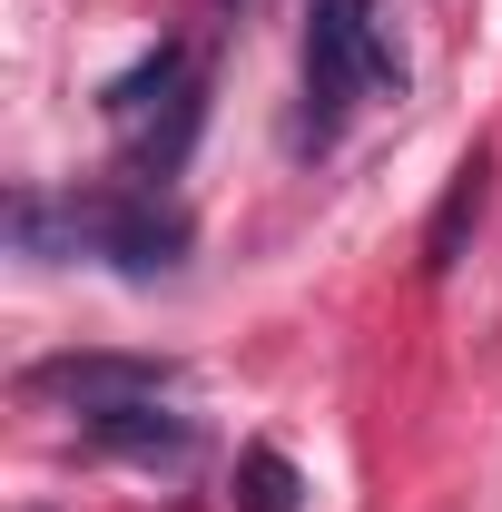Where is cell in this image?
<instances>
[{"label": "cell", "mask_w": 502, "mask_h": 512, "mask_svg": "<svg viewBox=\"0 0 502 512\" xmlns=\"http://www.w3.org/2000/svg\"><path fill=\"white\" fill-rule=\"evenodd\" d=\"M10 247L40 256V266H109L128 286H158V276H178L197 247L188 207L158 188H20L10 197Z\"/></svg>", "instance_id": "6da1fadb"}, {"label": "cell", "mask_w": 502, "mask_h": 512, "mask_svg": "<svg viewBox=\"0 0 502 512\" xmlns=\"http://www.w3.org/2000/svg\"><path fill=\"white\" fill-rule=\"evenodd\" d=\"M365 99H404V50L375 0H315L306 10V138L325 148Z\"/></svg>", "instance_id": "7a4b0ae2"}, {"label": "cell", "mask_w": 502, "mask_h": 512, "mask_svg": "<svg viewBox=\"0 0 502 512\" xmlns=\"http://www.w3.org/2000/svg\"><path fill=\"white\" fill-rule=\"evenodd\" d=\"M99 119L128 138V158H138L148 178H168V168L188 158V138H197V60L178 40H158L148 60H128L119 79L99 89Z\"/></svg>", "instance_id": "3957f363"}, {"label": "cell", "mask_w": 502, "mask_h": 512, "mask_svg": "<svg viewBox=\"0 0 502 512\" xmlns=\"http://www.w3.org/2000/svg\"><path fill=\"white\" fill-rule=\"evenodd\" d=\"M20 394L50 404V414H79V424H109L128 404H168L178 394V365L168 355H40L20 375Z\"/></svg>", "instance_id": "277c9868"}, {"label": "cell", "mask_w": 502, "mask_h": 512, "mask_svg": "<svg viewBox=\"0 0 502 512\" xmlns=\"http://www.w3.org/2000/svg\"><path fill=\"white\" fill-rule=\"evenodd\" d=\"M483 207H493V148H473V158L443 178V207H434V227H424V276H453V266H463Z\"/></svg>", "instance_id": "5b68a950"}, {"label": "cell", "mask_w": 502, "mask_h": 512, "mask_svg": "<svg viewBox=\"0 0 502 512\" xmlns=\"http://www.w3.org/2000/svg\"><path fill=\"white\" fill-rule=\"evenodd\" d=\"M109 453H128V463H178V453L197 444L188 414H168V404H128V414H109V424H89Z\"/></svg>", "instance_id": "8992f818"}, {"label": "cell", "mask_w": 502, "mask_h": 512, "mask_svg": "<svg viewBox=\"0 0 502 512\" xmlns=\"http://www.w3.org/2000/svg\"><path fill=\"white\" fill-rule=\"evenodd\" d=\"M237 512H306V473L276 444H247L237 453Z\"/></svg>", "instance_id": "52a82bcc"}]
</instances>
